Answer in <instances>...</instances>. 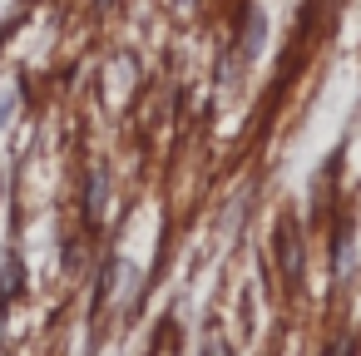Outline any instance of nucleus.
<instances>
[{"instance_id":"nucleus-1","label":"nucleus","mask_w":361,"mask_h":356,"mask_svg":"<svg viewBox=\"0 0 361 356\" xmlns=\"http://www.w3.org/2000/svg\"><path fill=\"white\" fill-rule=\"evenodd\" d=\"M203 356H228V341H223V336H213V341H208V351H203Z\"/></svg>"},{"instance_id":"nucleus-2","label":"nucleus","mask_w":361,"mask_h":356,"mask_svg":"<svg viewBox=\"0 0 361 356\" xmlns=\"http://www.w3.org/2000/svg\"><path fill=\"white\" fill-rule=\"evenodd\" d=\"M326 356H346V346H331V351H326Z\"/></svg>"}]
</instances>
